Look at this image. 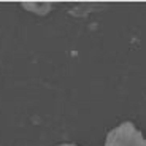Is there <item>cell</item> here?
<instances>
[{
	"label": "cell",
	"instance_id": "obj_2",
	"mask_svg": "<svg viewBox=\"0 0 146 146\" xmlns=\"http://www.w3.org/2000/svg\"><path fill=\"white\" fill-rule=\"evenodd\" d=\"M22 8H26L27 11H32L33 15L43 16L51 10L52 5L51 3H41V2H32V3H30V2H24V3H22Z\"/></svg>",
	"mask_w": 146,
	"mask_h": 146
},
{
	"label": "cell",
	"instance_id": "obj_3",
	"mask_svg": "<svg viewBox=\"0 0 146 146\" xmlns=\"http://www.w3.org/2000/svg\"><path fill=\"white\" fill-rule=\"evenodd\" d=\"M57 146H78V145H75V143H60Z\"/></svg>",
	"mask_w": 146,
	"mask_h": 146
},
{
	"label": "cell",
	"instance_id": "obj_1",
	"mask_svg": "<svg viewBox=\"0 0 146 146\" xmlns=\"http://www.w3.org/2000/svg\"><path fill=\"white\" fill-rule=\"evenodd\" d=\"M105 146H146V138L133 122L125 121L106 133Z\"/></svg>",
	"mask_w": 146,
	"mask_h": 146
}]
</instances>
